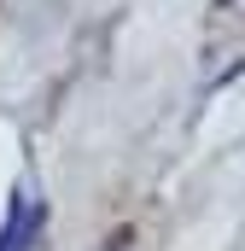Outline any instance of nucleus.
Listing matches in <instances>:
<instances>
[{
  "mask_svg": "<svg viewBox=\"0 0 245 251\" xmlns=\"http://www.w3.org/2000/svg\"><path fill=\"white\" fill-rule=\"evenodd\" d=\"M35 228H41V216L29 210L24 193H12V210H6V228H0V251H29Z\"/></svg>",
  "mask_w": 245,
  "mask_h": 251,
  "instance_id": "obj_1",
  "label": "nucleus"
}]
</instances>
